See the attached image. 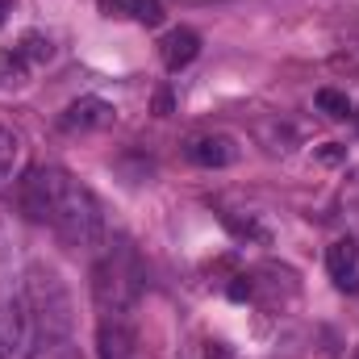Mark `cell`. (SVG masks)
Returning <instances> with one entry per match:
<instances>
[{
    "label": "cell",
    "instance_id": "cell-1",
    "mask_svg": "<svg viewBox=\"0 0 359 359\" xmlns=\"http://www.w3.org/2000/svg\"><path fill=\"white\" fill-rule=\"evenodd\" d=\"M21 209L29 222L50 226L67 247L96 251L104 243V213L88 188L59 168H34L21 180Z\"/></svg>",
    "mask_w": 359,
    "mask_h": 359
},
{
    "label": "cell",
    "instance_id": "cell-2",
    "mask_svg": "<svg viewBox=\"0 0 359 359\" xmlns=\"http://www.w3.org/2000/svg\"><path fill=\"white\" fill-rule=\"evenodd\" d=\"M138 288H142V271L130 247L109 251L96 268H92V301L100 309V318H130L138 305Z\"/></svg>",
    "mask_w": 359,
    "mask_h": 359
},
{
    "label": "cell",
    "instance_id": "cell-3",
    "mask_svg": "<svg viewBox=\"0 0 359 359\" xmlns=\"http://www.w3.org/2000/svg\"><path fill=\"white\" fill-rule=\"evenodd\" d=\"M25 305L34 318V334H72V292L59 280V271L46 264H29L25 271Z\"/></svg>",
    "mask_w": 359,
    "mask_h": 359
},
{
    "label": "cell",
    "instance_id": "cell-4",
    "mask_svg": "<svg viewBox=\"0 0 359 359\" xmlns=\"http://www.w3.org/2000/svg\"><path fill=\"white\" fill-rule=\"evenodd\" d=\"M29 343H34V318H29L25 297L17 292V297L0 301V351H4L8 359H13V355L25 359Z\"/></svg>",
    "mask_w": 359,
    "mask_h": 359
},
{
    "label": "cell",
    "instance_id": "cell-5",
    "mask_svg": "<svg viewBox=\"0 0 359 359\" xmlns=\"http://www.w3.org/2000/svg\"><path fill=\"white\" fill-rule=\"evenodd\" d=\"M113 117H117V109L109 104V100H100V96H84V100H72L67 109H63V117H59V126L63 130H80V134H88V130H104V126H113Z\"/></svg>",
    "mask_w": 359,
    "mask_h": 359
},
{
    "label": "cell",
    "instance_id": "cell-6",
    "mask_svg": "<svg viewBox=\"0 0 359 359\" xmlns=\"http://www.w3.org/2000/svg\"><path fill=\"white\" fill-rule=\"evenodd\" d=\"M96 359H134V326H130V318H100V326H96Z\"/></svg>",
    "mask_w": 359,
    "mask_h": 359
},
{
    "label": "cell",
    "instance_id": "cell-7",
    "mask_svg": "<svg viewBox=\"0 0 359 359\" xmlns=\"http://www.w3.org/2000/svg\"><path fill=\"white\" fill-rule=\"evenodd\" d=\"M326 268H330L334 284H339L343 292H359V247L351 243V238L330 243V251H326Z\"/></svg>",
    "mask_w": 359,
    "mask_h": 359
},
{
    "label": "cell",
    "instance_id": "cell-8",
    "mask_svg": "<svg viewBox=\"0 0 359 359\" xmlns=\"http://www.w3.org/2000/svg\"><path fill=\"white\" fill-rule=\"evenodd\" d=\"M159 55H163V67L168 72H180V67H188L196 55H201V34L196 29H172L163 42H159Z\"/></svg>",
    "mask_w": 359,
    "mask_h": 359
},
{
    "label": "cell",
    "instance_id": "cell-9",
    "mask_svg": "<svg viewBox=\"0 0 359 359\" xmlns=\"http://www.w3.org/2000/svg\"><path fill=\"white\" fill-rule=\"evenodd\" d=\"M188 159H192L196 168H226V163H234V142L222 138V134L196 138V142L188 147Z\"/></svg>",
    "mask_w": 359,
    "mask_h": 359
},
{
    "label": "cell",
    "instance_id": "cell-10",
    "mask_svg": "<svg viewBox=\"0 0 359 359\" xmlns=\"http://www.w3.org/2000/svg\"><path fill=\"white\" fill-rule=\"evenodd\" d=\"M25 359H80V347L72 334H34Z\"/></svg>",
    "mask_w": 359,
    "mask_h": 359
},
{
    "label": "cell",
    "instance_id": "cell-11",
    "mask_svg": "<svg viewBox=\"0 0 359 359\" xmlns=\"http://www.w3.org/2000/svg\"><path fill=\"white\" fill-rule=\"evenodd\" d=\"M17 55H21L29 67H38V63H50V59H55V46H50V38H42V34H25V38L17 42Z\"/></svg>",
    "mask_w": 359,
    "mask_h": 359
},
{
    "label": "cell",
    "instance_id": "cell-12",
    "mask_svg": "<svg viewBox=\"0 0 359 359\" xmlns=\"http://www.w3.org/2000/svg\"><path fill=\"white\" fill-rule=\"evenodd\" d=\"M318 109H322L326 117H334V121L351 117V100H347V92H339V88H322L318 92Z\"/></svg>",
    "mask_w": 359,
    "mask_h": 359
},
{
    "label": "cell",
    "instance_id": "cell-13",
    "mask_svg": "<svg viewBox=\"0 0 359 359\" xmlns=\"http://www.w3.org/2000/svg\"><path fill=\"white\" fill-rule=\"evenodd\" d=\"M130 17L138 21V25H159L163 21V0H130Z\"/></svg>",
    "mask_w": 359,
    "mask_h": 359
},
{
    "label": "cell",
    "instance_id": "cell-14",
    "mask_svg": "<svg viewBox=\"0 0 359 359\" xmlns=\"http://www.w3.org/2000/svg\"><path fill=\"white\" fill-rule=\"evenodd\" d=\"M17 155H21V142H17V134L0 126V180L13 176V163H17Z\"/></svg>",
    "mask_w": 359,
    "mask_h": 359
},
{
    "label": "cell",
    "instance_id": "cell-15",
    "mask_svg": "<svg viewBox=\"0 0 359 359\" xmlns=\"http://www.w3.org/2000/svg\"><path fill=\"white\" fill-rule=\"evenodd\" d=\"M318 163H326V168L347 163V147H343V142H326V147H318Z\"/></svg>",
    "mask_w": 359,
    "mask_h": 359
},
{
    "label": "cell",
    "instance_id": "cell-16",
    "mask_svg": "<svg viewBox=\"0 0 359 359\" xmlns=\"http://www.w3.org/2000/svg\"><path fill=\"white\" fill-rule=\"evenodd\" d=\"M226 226H230V230H234L238 238H259V243L268 238V234H264V230H259V226H255L251 217H247V222H238V217H226Z\"/></svg>",
    "mask_w": 359,
    "mask_h": 359
},
{
    "label": "cell",
    "instance_id": "cell-17",
    "mask_svg": "<svg viewBox=\"0 0 359 359\" xmlns=\"http://www.w3.org/2000/svg\"><path fill=\"white\" fill-rule=\"evenodd\" d=\"M251 297V280L247 276H234V284H230V301H247Z\"/></svg>",
    "mask_w": 359,
    "mask_h": 359
},
{
    "label": "cell",
    "instance_id": "cell-18",
    "mask_svg": "<svg viewBox=\"0 0 359 359\" xmlns=\"http://www.w3.org/2000/svg\"><path fill=\"white\" fill-rule=\"evenodd\" d=\"M155 113H159V117L172 113V92H159V96H155Z\"/></svg>",
    "mask_w": 359,
    "mask_h": 359
},
{
    "label": "cell",
    "instance_id": "cell-19",
    "mask_svg": "<svg viewBox=\"0 0 359 359\" xmlns=\"http://www.w3.org/2000/svg\"><path fill=\"white\" fill-rule=\"evenodd\" d=\"M205 359H234V355H230V347H226V343H209Z\"/></svg>",
    "mask_w": 359,
    "mask_h": 359
},
{
    "label": "cell",
    "instance_id": "cell-20",
    "mask_svg": "<svg viewBox=\"0 0 359 359\" xmlns=\"http://www.w3.org/2000/svg\"><path fill=\"white\" fill-rule=\"evenodd\" d=\"M4 17H8V0H0V25H4Z\"/></svg>",
    "mask_w": 359,
    "mask_h": 359
},
{
    "label": "cell",
    "instance_id": "cell-21",
    "mask_svg": "<svg viewBox=\"0 0 359 359\" xmlns=\"http://www.w3.org/2000/svg\"><path fill=\"white\" fill-rule=\"evenodd\" d=\"M351 117H355V126H359V113H351Z\"/></svg>",
    "mask_w": 359,
    "mask_h": 359
}]
</instances>
